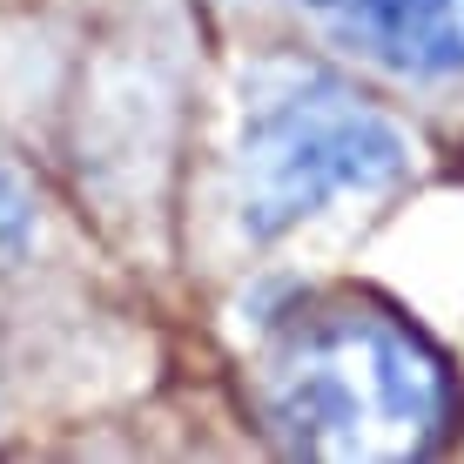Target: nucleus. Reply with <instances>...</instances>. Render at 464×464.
Returning <instances> with one entry per match:
<instances>
[{"label": "nucleus", "instance_id": "f257e3e1", "mask_svg": "<svg viewBox=\"0 0 464 464\" xmlns=\"http://www.w3.org/2000/svg\"><path fill=\"white\" fill-rule=\"evenodd\" d=\"M263 418L296 458L404 464L458 430V383L438 343L377 296H316L263 343Z\"/></svg>", "mask_w": 464, "mask_h": 464}, {"label": "nucleus", "instance_id": "f03ea898", "mask_svg": "<svg viewBox=\"0 0 464 464\" xmlns=\"http://www.w3.org/2000/svg\"><path fill=\"white\" fill-rule=\"evenodd\" d=\"M411 169V135L350 82L310 74L276 88L236 141V222L276 243L343 196H377Z\"/></svg>", "mask_w": 464, "mask_h": 464}, {"label": "nucleus", "instance_id": "7ed1b4c3", "mask_svg": "<svg viewBox=\"0 0 464 464\" xmlns=\"http://www.w3.org/2000/svg\"><path fill=\"white\" fill-rule=\"evenodd\" d=\"M296 7L391 74L418 82L464 74V0H296Z\"/></svg>", "mask_w": 464, "mask_h": 464}, {"label": "nucleus", "instance_id": "20e7f679", "mask_svg": "<svg viewBox=\"0 0 464 464\" xmlns=\"http://www.w3.org/2000/svg\"><path fill=\"white\" fill-rule=\"evenodd\" d=\"M27 243H34V188L14 169V155L0 149V256H14Z\"/></svg>", "mask_w": 464, "mask_h": 464}]
</instances>
